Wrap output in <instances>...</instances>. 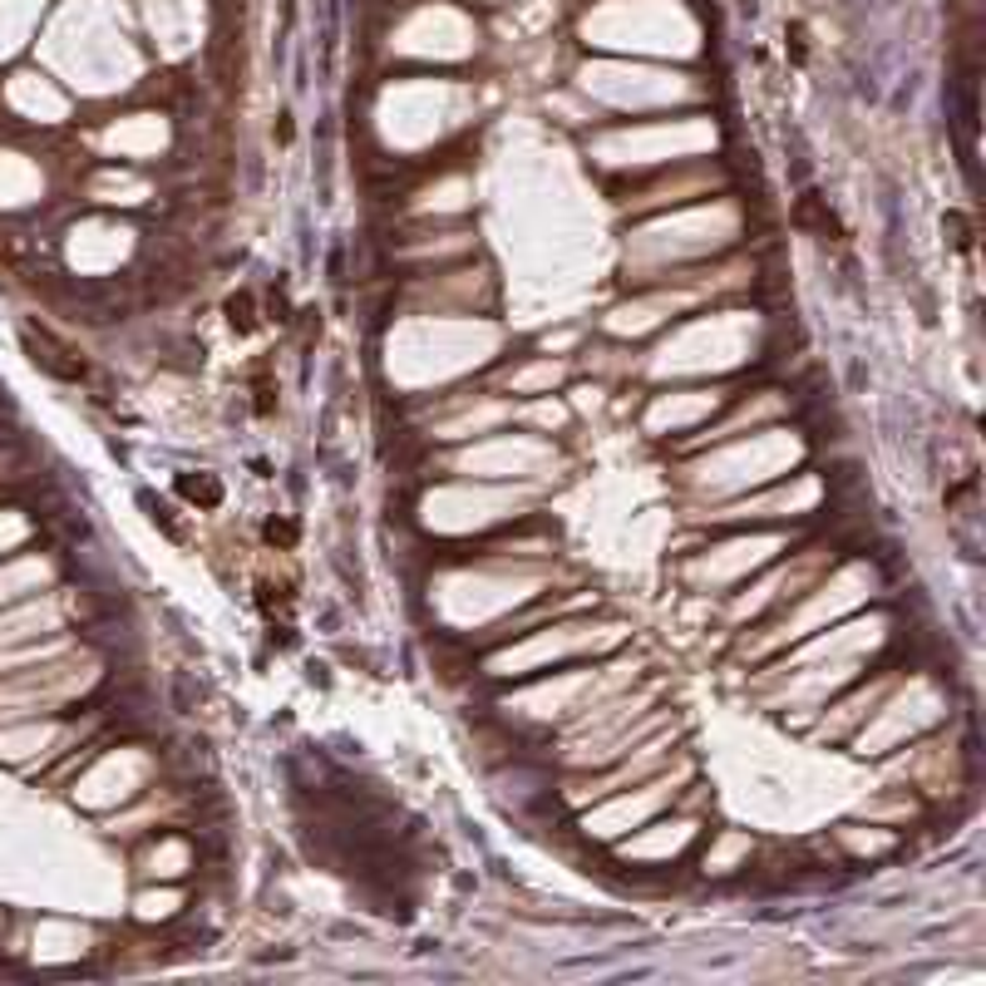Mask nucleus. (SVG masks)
<instances>
[{
	"mask_svg": "<svg viewBox=\"0 0 986 986\" xmlns=\"http://www.w3.org/2000/svg\"><path fill=\"white\" fill-rule=\"evenodd\" d=\"M178 488H183L188 499L193 503H203V509H217V503H222V484H217V478H207V474H183L178 478Z\"/></svg>",
	"mask_w": 986,
	"mask_h": 986,
	"instance_id": "2",
	"label": "nucleus"
},
{
	"mask_svg": "<svg viewBox=\"0 0 986 986\" xmlns=\"http://www.w3.org/2000/svg\"><path fill=\"white\" fill-rule=\"evenodd\" d=\"M228 321H232V331H242V336H247L252 325H257V311H252V292L232 296V302H228Z\"/></svg>",
	"mask_w": 986,
	"mask_h": 986,
	"instance_id": "3",
	"label": "nucleus"
},
{
	"mask_svg": "<svg viewBox=\"0 0 986 986\" xmlns=\"http://www.w3.org/2000/svg\"><path fill=\"white\" fill-rule=\"evenodd\" d=\"M267 538H271V542H277V538H282V542H292L296 533H292V523H267Z\"/></svg>",
	"mask_w": 986,
	"mask_h": 986,
	"instance_id": "4",
	"label": "nucleus"
},
{
	"mask_svg": "<svg viewBox=\"0 0 986 986\" xmlns=\"http://www.w3.org/2000/svg\"><path fill=\"white\" fill-rule=\"evenodd\" d=\"M25 346H30V356H35V366H44V370H54V375H65V380H79L85 375V360H75V350L69 346H60L54 336H35L30 325H25Z\"/></svg>",
	"mask_w": 986,
	"mask_h": 986,
	"instance_id": "1",
	"label": "nucleus"
}]
</instances>
